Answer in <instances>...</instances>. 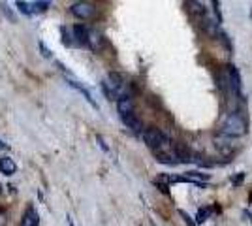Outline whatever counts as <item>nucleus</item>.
<instances>
[{
  "label": "nucleus",
  "mask_w": 252,
  "mask_h": 226,
  "mask_svg": "<svg viewBox=\"0 0 252 226\" xmlns=\"http://www.w3.org/2000/svg\"><path fill=\"white\" fill-rule=\"evenodd\" d=\"M102 91H104V95L109 98V100L128 98V95H126L125 79H123V75L115 74V72H111V74L107 75L104 81H102Z\"/></svg>",
  "instance_id": "obj_1"
},
{
  "label": "nucleus",
  "mask_w": 252,
  "mask_h": 226,
  "mask_svg": "<svg viewBox=\"0 0 252 226\" xmlns=\"http://www.w3.org/2000/svg\"><path fill=\"white\" fill-rule=\"evenodd\" d=\"M117 111H119V117L125 123L126 127L134 132H141V121L137 119L136 111H134V104L130 98H121L117 100Z\"/></svg>",
  "instance_id": "obj_2"
},
{
  "label": "nucleus",
  "mask_w": 252,
  "mask_h": 226,
  "mask_svg": "<svg viewBox=\"0 0 252 226\" xmlns=\"http://www.w3.org/2000/svg\"><path fill=\"white\" fill-rule=\"evenodd\" d=\"M247 132V121L243 117V113L239 111H233V113H228V117L224 119L220 127V134L222 136H228V138H239Z\"/></svg>",
  "instance_id": "obj_3"
},
{
  "label": "nucleus",
  "mask_w": 252,
  "mask_h": 226,
  "mask_svg": "<svg viewBox=\"0 0 252 226\" xmlns=\"http://www.w3.org/2000/svg\"><path fill=\"white\" fill-rule=\"evenodd\" d=\"M141 138H143V141L147 143V147L158 151V153H160L162 149H166V147L169 145V138L160 129L141 130Z\"/></svg>",
  "instance_id": "obj_4"
},
{
  "label": "nucleus",
  "mask_w": 252,
  "mask_h": 226,
  "mask_svg": "<svg viewBox=\"0 0 252 226\" xmlns=\"http://www.w3.org/2000/svg\"><path fill=\"white\" fill-rule=\"evenodd\" d=\"M70 11L74 13L75 17H79V19H91L93 15H94V4H91V2H74L72 6H70Z\"/></svg>",
  "instance_id": "obj_5"
},
{
  "label": "nucleus",
  "mask_w": 252,
  "mask_h": 226,
  "mask_svg": "<svg viewBox=\"0 0 252 226\" xmlns=\"http://www.w3.org/2000/svg\"><path fill=\"white\" fill-rule=\"evenodd\" d=\"M105 45V38L102 36V32H98L96 29H89V40H87V47L91 49V51H102Z\"/></svg>",
  "instance_id": "obj_6"
},
{
  "label": "nucleus",
  "mask_w": 252,
  "mask_h": 226,
  "mask_svg": "<svg viewBox=\"0 0 252 226\" xmlns=\"http://www.w3.org/2000/svg\"><path fill=\"white\" fill-rule=\"evenodd\" d=\"M72 38L74 43L79 47H87V40H89V29L85 25H75L72 29Z\"/></svg>",
  "instance_id": "obj_7"
},
{
  "label": "nucleus",
  "mask_w": 252,
  "mask_h": 226,
  "mask_svg": "<svg viewBox=\"0 0 252 226\" xmlns=\"http://www.w3.org/2000/svg\"><path fill=\"white\" fill-rule=\"evenodd\" d=\"M68 85L72 87V89H75V91H79V93H81V95L85 97V100H87V102H89V104H91V106H93L94 109H98V104H96V100L93 98V95L87 91V87L81 85L77 79H72V77H68Z\"/></svg>",
  "instance_id": "obj_8"
},
{
  "label": "nucleus",
  "mask_w": 252,
  "mask_h": 226,
  "mask_svg": "<svg viewBox=\"0 0 252 226\" xmlns=\"http://www.w3.org/2000/svg\"><path fill=\"white\" fill-rule=\"evenodd\" d=\"M19 226H40V217H38V211L34 207H27L25 213H23L21 225Z\"/></svg>",
  "instance_id": "obj_9"
},
{
  "label": "nucleus",
  "mask_w": 252,
  "mask_h": 226,
  "mask_svg": "<svg viewBox=\"0 0 252 226\" xmlns=\"http://www.w3.org/2000/svg\"><path fill=\"white\" fill-rule=\"evenodd\" d=\"M0 172L4 173V175H13V173L17 172V164H15V161L13 159H10V157H0Z\"/></svg>",
  "instance_id": "obj_10"
},
{
  "label": "nucleus",
  "mask_w": 252,
  "mask_h": 226,
  "mask_svg": "<svg viewBox=\"0 0 252 226\" xmlns=\"http://www.w3.org/2000/svg\"><path fill=\"white\" fill-rule=\"evenodd\" d=\"M15 8L21 11L23 15H32V13H34L31 4H29V2H23V0H17V2H15Z\"/></svg>",
  "instance_id": "obj_11"
},
{
  "label": "nucleus",
  "mask_w": 252,
  "mask_h": 226,
  "mask_svg": "<svg viewBox=\"0 0 252 226\" xmlns=\"http://www.w3.org/2000/svg\"><path fill=\"white\" fill-rule=\"evenodd\" d=\"M213 213V209L211 207H203V209H200L198 211V217H196V225H201V223H205L207 221V217Z\"/></svg>",
  "instance_id": "obj_12"
},
{
  "label": "nucleus",
  "mask_w": 252,
  "mask_h": 226,
  "mask_svg": "<svg viewBox=\"0 0 252 226\" xmlns=\"http://www.w3.org/2000/svg\"><path fill=\"white\" fill-rule=\"evenodd\" d=\"M31 6H32V11H40L42 13V11H47V8L51 6V2H42L40 0V2H32Z\"/></svg>",
  "instance_id": "obj_13"
},
{
  "label": "nucleus",
  "mask_w": 252,
  "mask_h": 226,
  "mask_svg": "<svg viewBox=\"0 0 252 226\" xmlns=\"http://www.w3.org/2000/svg\"><path fill=\"white\" fill-rule=\"evenodd\" d=\"M179 215L183 217V221H185V225H187V226H198V225H196V223H194V219H192V217H190L189 213H187V211H183V209H179Z\"/></svg>",
  "instance_id": "obj_14"
},
{
  "label": "nucleus",
  "mask_w": 252,
  "mask_h": 226,
  "mask_svg": "<svg viewBox=\"0 0 252 226\" xmlns=\"http://www.w3.org/2000/svg\"><path fill=\"white\" fill-rule=\"evenodd\" d=\"M0 8H2V11L8 15V19H10L11 23H15V17L11 15V11H10V8H8V4H6V2H2V4H0Z\"/></svg>",
  "instance_id": "obj_15"
},
{
  "label": "nucleus",
  "mask_w": 252,
  "mask_h": 226,
  "mask_svg": "<svg viewBox=\"0 0 252 226\" xmlns=\"http://www.w3.org/2000/svg\"><path fill=\"white\" fill-rule=\"evenodd\" d=\"M8 225V213L4 209H0V226H6Z\"/></svg>",
  "instance_id": "obj_16"
},
{
  "label": "nucleus",
  "mask_w": 252,
  "mask_h": 226,
  "mask_svg": "<svg viewBox=\"0 0 252 226\" xmlns=\"http://www.w3.org/2000/svg\"><path fill=\"white\" fill-rule=\"evenodd\" d=\"M61 31H63V40H64V43H66V45H72V40H70V38H72V36H68V31H66V29H61Z\"/></svg>",
  "instance_id": "obj_17"
},
{
  "label": "nucleus",
  "mask_w": 252,
  "mask_h": 226,
  "mask_svg": "<svg viewBox=\"0 0 252 226\" xmlns=\"http://www.w3.org/2000/svg\"><path fill=\"white\" fill-rule=\"evenodd\" d=\"M40 49H42V55H43V57H51V51H49V49H47V47L43 45V42H40Z\"/></svg>",
  "instance_id": "obj_18"
},
{
  "label": "nucleus",
  "mask_w": 252,
  "mask_h": 226,
  "mask_svg": "<svg viewBox=\"0 0 252 226\" xmlns=\"http://www.w3.org/2000/svg\"><path fill=\"white\" fill-rule=\"evenodd\" d=\"M96 140L100 141V147H102V149H104V151H107V145H105V143H104V140H102V136H98V138H96Z\"/></svg>",
  "instance_id": "obj_19"
},
{
  "label": "nucleus",
  "mask_w": 252,
  "mask_h": 226,
  "mask_svg": "<svg viewBox=\"0 0 252 226\" xmlns=\"http://www.w3.org/2000/svg\"><path fill=\"white\" fill-rule=\"evenodd\" d=\"M0 149H8V145H6L4 141H0Z\"/></svg>",
  "instance_id": "obj_20"
},
{
  "label": "nucleus",
  "mask_w": 252,
  "mask_h": 226,
  "mask_svg": "<svg viewBox=\"0 0 252 226\" xmlns=\"http://www.w3.org/2000/svg\"><path fill=\"white\" fill-rule=\"evenodd\" d=\"M68 226H74V223H72V219H68Z\"/></svg>",
  "instance_id": "obj_21"
},
{
  "label": "nucleus",
  "mask_w": 252,
  "mask_h": 226,
  "mask_svg": "<svg viewBox=\"0 0 252 226\" xmlns=\"http://www.w3.org/2000/svg\"><path fill=\"white\" fill-rule=\"evenodd\" d=\"M0 193H2V185H0Z\"/></svg>",
  "instance_id": "obj_22"
}]
</instances>
